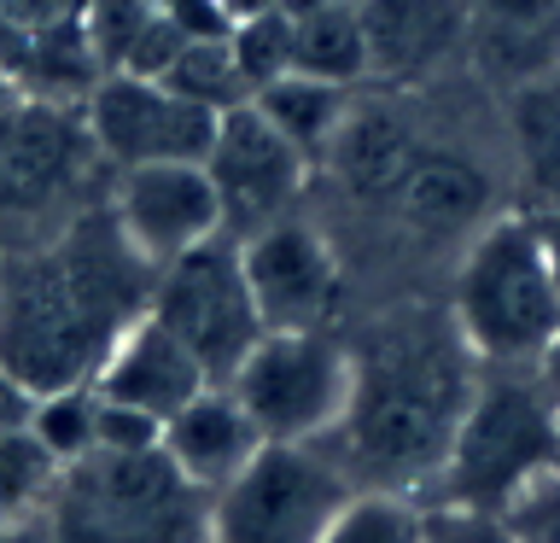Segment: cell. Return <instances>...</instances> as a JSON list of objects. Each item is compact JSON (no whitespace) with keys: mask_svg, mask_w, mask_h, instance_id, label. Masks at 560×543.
<instances>
[{"mask_svg":"<svg viewBox=\"0 0 560 543\" xmlns=\"http://www.w3.org/2000/svg\"><path fill=\"white\" fill-rule=\"evenodd\" d=\"M30 409H35V392H30V385L12 374L7 362H0V432L30 427Z\"/></svg>","mask_w":560,"mask_h":543,"instance_id":"1f68e13d","label":"cell"},{"mask_svg":"<svg viewBox=\"0 0 560 543\" xmlns=\"http://www.w3.org/2000/svg\"><path fill=\"white\" fill-rule=\"evenodd\" d=\"M350 7H357V0H350Z\"/></svg>","mask_w":560,"mask_h":543,"instance_id":"74e56055","label":"cell"},{"mask_svg":"<svg viewBox=\"0 0 560 543\" xmlns=\"http://www.w3.org/2000/svg\"><path fill=\"white\" fill-rule=\"evenodd\" d=\"M502 525L520 543H560V462L525 480L514 497L502 502Z\"/></svg>","mask_w":560,"mask_h":543,"instance_id":"f1b7e54d","label":"cell"},{"mask_svg":"<svg viewBox=\"0 0 560 543\" xmlns=\"http://www.w3.org/2000/svg\"><path fill=\"white\" fill-rule=\"evenodd\" d=\"M275 7L287 12V18H304V12H315V7H327V0H275Z\"/></svg>","mask_w":560,"mask_h":543,"instance_id":"8d00e7d4","label":"cell"},{"mask_svg":"<svg viewBox=\"0 0 560 543\" xmlns=\"http://www.w3.org/2000/svg\"><path fill=\"white\" fill-rule=\"evenodd\" d=\"M164 82L175 88V94L210 105V112H234V105L252 100L234 53H228V35H192V42L182 47V59L164 70Z\"/></svg>","mask_w":560,"mask_h":543,"instance_id":"cb8c5ba5","label":"cell"},{"mask_svg":"<svg viewBox=\"0 0 560 543\" xmlns=\"http://www.w3.org/2000/svg\"><path fill=\"white\" fill-rule=\"evenodd\" d=\"M0 543H52V525H47V515L7 520V525H0Z\"/></svg>","mask_w":560,"mask_h":543,"instance_id":"836d02e7","label":"cell"},{"mask_svg":"<svg viewBox=\"0 0 560 543\" xmlns=\"http://www.w3.org/2000/svg\"><path fill=\"white\" fill-rule=\"evenodd\" d=\"M560 462V403L542 392L537 368H490L432 473V502L502 515L525 480Z\"/></svg>","mask_w":560,"mask_h":543,"instance_id":"5b68a950","label":"cell"},{"mask_svg":"<svg viewBox=\"0 0 560 543\" xmlns=\"http://www.w3.org/2000/svg\"><path fill=\"white\" fill-rule=\"evenodd\" d=\"M420 152V140L415 129L402 123L397 112H385V105H368V112H357L350 105V117H345V129L339 140H332V164H339V175L357 193H392L397 187V175L409 170V158Z\"/></svg>","mask_w":560,"mask_h":543,"instance_id":"7402d4cb","label":"cell"},{"mask_svg":"<svg viewBox=\"0 0 560 543\" xmlns=\"http://www.w3.org/2000/svg\"><path fill=\"white\" fill-rule=\"evenodd\" d=\"M357 385V357L327 327H269L228 374V392L269 444H315L339 432Z\"/></svg>","mask_w":560,"mask_h":543,"instance_id":"8992f818","label":"cell"},{"mask_svg":"<svg viewBox=\"0 0 560 543\" xmlns=\"http://www.w3.org/2000/svg\"><path fill=\"white\" fill-rule=\"evenodd\" d=\"M152 280L112 205L77 210L47 245L0 257V362L35 397L94 380L122 327L147 315Z\"/></svg>","mask_w":560,"mask_h":543,"instance_id":"6da1fadb","label":"cell"},{"mask_svg":"<svg viewBox=\"0 0 560 543\" xmlns=\"http://www.w3.org/2000/svg\"><path fill=\"white\" fill-rule=\"evenodd\" d=\"M245 280L262 310V327H327L339 310L345 275L332 245L310 222H262L240 240Z\"/></svg>","mask_w":560,"mask_h":543,"instance_id":"5bb4252c","label":"cell"},{"mask_svg":"<svg viewBox=\"0 0 560 543\" xmlns=\"http://www.w3.org/2000/svg\"><path fill=\"white\" fill-rule=\"evenodd\" d=\"M292 70L339 88H362L368 82V35H362V12L350 0H327L304 18H292Z\"/></svg>","mask_w":560,"mask_h":543,"instance_id":"603a6c76","label":"cell"},{"mask_svg":"<svg viewBox=\"0 0 560 543\" xmlns=\"http://www.w3.org/2000/svg\"><path fill=\"white\" fill-rule=\"evenodd\" d=\"M322 543H420V508H409L402 497H385V490L350 497Z\"/></svg>","mask_w":560,"mask_h":543,"instance_id":"83f0119b","label":"cell"},{"mask_svg":"<svg viewBox=\"0 0 560 543\" xmlns=\"http://www.w3.org/2000/svg\"><path fill=\"white\" fill-rule=\"evenodd\" d=\"M508 147L532 205H560V70L508 88Z\"/></svg>","mask_w":560,"mask_h":543,"instance_id":"ffe728a7","label":"cell"},{"mask_svg":"<svg viewBox=\"0 0 560 543\" xmlns=\"http://www.w3.org/2000/svg\"><path fill=\"white\" fill-rule=\"evenodd\" d=\"M164 420L135 409V403H112L100 397V420H94V450H158Z\"/></svg>","mask_w":560,"mask_h":543,"instance_id":"4dcf8cb0","label":"cell"},{"mask_svg":"<svg viewBox=\"0 0 560 543\" xmlns=\"http://www.w3.org/2000/svg\"><path fill=\"white\" fill-rule=\"evenodd\" d=\"M94 135L82 105L7 94L0 100V222L42 217L65 205L94 170Z\"/></svg>","mask_w":560,"mask_h":543,"instance_id":"30bf717a","label":"cell"},{"mask_svg":"<svg viewBox=\"0 0 560 543\" xmlns=\"http://www.w3.org/2000/svg\"><path fill=\"white\" fill-rule=\"evenodd\" d=\"M52 480H59V462L30 427L0 432V525L42 515L52 497Z\"/></svg>","mask_w":560,"mask_h":543,"instance_id":"d4e9b609","label":"cell"},{"mask_svg":"<svg viewBox=\"0 0 560 543\" xmlns=\"http://www.w3.org/2000/svg\"><path fill=\"white\" fill-rule=\"evenodd\" d=\"M532 368H537V380H542V392H549V397L560 403V333H555V339H549V345H542V357H537Z\"/></svg>","mask_w":560,"mask_h":543,"instance_id":"e575fe53","label":"cell"},{"mask_svg":"<svg viewBox=\"0 0 560 543\" xmlns=\"http://www.w3.org/2000/svg\"><path fill=\"white\" fill-rule=\"evenodd\" d=\"M217 7H222V18H228V24H240V18H257V12H269L275 0H217Z\"/></svg>","mask_w":560,"mask_h":543,"instance_id":"d590c367","label":"cell"},{"mask_svg":"<svg viewBox=\"0 0 560 543\" xmlns=\"http://www.w3.org/2000/svg\"><path fill=\"white\" fill-rule=\"evenodd\" d=\"M205 385H217L205 374V362L192 357V350L175 339V333L158 322V315H135L129 327H122V339L105 350L100 374H94V392L112 397V403H135V409H147L158 420H170L182 403H192L205 392Z\"/></svg>","mask_w":560,"mask_h":543,"instance_id":"2e32d148","label":"cell"},{"mask_svg":"<svg viewBox=\"0 0 560 543\" xmlns=\"http://www.w3.org/2000/svg\"><path fill=\"white\" fill-rule=\"evenodd\" d=\"M450 322L485 368H532L560 333V287L532 210L485 222L455 269Z\"/></svg>","mask_w":560,"mask_h":543,"instance_id":"277c9868","label":"cell"},{"mask_svg":"<svg viewBox=\"0 0 560 543\" xmlns=\"http://www.w3.org/2000/svg\"><path fill=\"white\" fill-rule=\"evenodd\" d=\"M420 543H520V538L502 525V515L455 508V502H427L420 508Z\"/></svg>","mask_w":560,"mask_h":543,"instance_id":"f546056e","label":"cell"},{"mask_svg":"<svg viewBox=\"0 0 560 543\" xmlns=\"http://www.w3.org/2000/svg\"><path fill=\"white\" fill-rule=\"evenodd\" d=\"M94 0H0V77L12 94L82 105L105 77L94 35Z\"/></svg>","mask_w":560,"mask_h":543,"instance_id":"8fae6325","label":"cell"},{"mask_svg":"<svg viewBox=\"0 0 560 543\" xmlns=\"http://www.w3.org/2000/svg\"><path fill=\"white\" fill-rule=\"evenodd\" d=\"M368 35V82L409 88L467 53L472 0H357Z\"/></svg>","mask_w":560,"mask_h":543,"instance_id":"9a60e30c","label":"cell"},{"mask_svg":"<svg viewBox=\"0 0 560 543\" xmlns=\"http://www.w3.org/2000/svg\"><path fill=\"white\" fill-rule=\"evenodd\" d=\"M205 170H210V182H217L222 222L252 234L262 222H280V210L304 193L310 158L245 100V105L217 117V140H210Z\"/></svg>","mask_w":560,"mask_h":543,"instance_id":"7c38bea8","label":"cell"},{"mask_svg":"<svg viewBox=\"0 0 560 543\" xmlns=\"http://www.w3.org/2000/svg\"><path fill=\"white\" fill-rule=\"evenodd\" d=\"M94 420H100V392L94 380L82 385H59V392H42L30 409V432L47 444L52 462H77V455L94 450Z\"/></svg>","mask_w":560,"mask_h":543,"instance_id":"484cf974","label":"cell"},{"mask_svg":"<svg viewBox=\"0 0 560 543\" xmlns=\"http://www.w3.org/2000/svg\"><path fill=\"white\" fill-rule=\"evenodd\" d=\"M228 53H234L245 88H269L275 77H287L292 70V18L269 7L257 18H240V24H228Z\"/></svg>","mask_w":560,"mask_h":543,"instance_id":"4316f807","label":"cell"},{"mask_svg":"<svg viewBox=\"0 0 560 543\" xmlns=\"http://www.w3.org/2000/svg\"><path fill=\"white\" fill-rule=\"evenodd\" d=\"M147 310L205 362V374L217 385H228V374L245 362V350L269 333L252 298V280H245L240 240L228 228L158 269Z\"/></svg>","mask_w":560,"mask_h":543,"instance_id":"ba28073f","label":"cell"},{"mask_svg":"<svg viewBox=\"0 0 560 543\" xmlns=\"http://www.w3.org/2000/svg\"><path fill=\"white\" fill-rule=\"evenodd\" d=\"M350 94H357V88H339V82L304 77V70H287V77H275L269 88H257L252 105L304 158H322V152H332V140H339L345 117H350Z\"/></svg>","mask_w":560,"mask_h":543,"instance_id":"44dd1931","label":"cell"},{"mask_svg":"<svg viewBox=\"0 0 560 543\" xmlns=\"http://www.w3.org/2000/svg\"><path fill=\"white\" fill-rule=\"evenodd\" d=\"M467 59L502 94L560 70V0H472Z\"/></svg>","mask_w":560,"mask_h":543,"instance_id":"ac0fdd59","label":"cell"},{"mask_svg":"<svg viewBox=\"0 0 560 543\" xmlns=\"http://www.w3.org/2000/svg\"><path fill=\"white\" fill-rule=\"evenodd\" d=\"M532 222H537V240H542V252H549V269H555V287H560V205L532 210Z\"/></svg>","mask_w":560,"mask_h":543,"instance_id":"d6a6232c","label":"cell"},{"mask_svg":"<svg viewBox=\"0 0 560 543\" xmlns=\"http://www.w3.org/2000/svg\"><path fill=\"white\" fill-rule=\"evenodd\" d=\"M262 444H269V438L257 432V420L240 409V397L228 392V385H205L199 397L182 403V409L164 420V438H158V450L175 462V473H182L187 485H199L205 497H217Z\"/></svg>","mask_w":560,"mask_h":543,"instance_id":"e0dca14e","label":"cell"},{"mask_svg":"<svg viewBox=\"0 0 560 543\" xmlns=\"http://www.w3.org/2000/svg\"><path fill=\"white\" fill-rule=\"evenodd\" d=\"M397 217L420 228V234H462L485 217L490 205V175L479 158L450 152V147H420L409 158V170L392 187Z\"/></svg>","mask_w":560,"mask_h":543,"instance_id":"d6986e66","label":"cell"},{"mask_svg":"<svg viewBox=\"0 0 560 543\" xmlns=\"http://www.w3.org/2000/svg\"><path fill=\"white\" fill-rule=\"evenodd\" d=\"M357 357L350 409L339 420L345 467L368 485H427L450 455V438L462 427L479 357L438 315H402L385 322Z\"/></svg>","mask_w":560,"mask_h":543,"instance_id":"7a4b0ae2","label":"cell"},{"mask_svg":"<svg viewBox=\"0 0 560 543\" xmlns=\"http://www.w3.org/2000/svg\"><path fill=\"white\" fill-rule=\"evenodd\" d=\"M82 117L105 164L129 170V164H205L222 112L175 94L158 77L105 70L94 82V94L82 100Z\"/></svg>","mask_w":560,"mask_h":543,"instance_id":"9c48e42d","label":"cell"},{"mask_svg":"<svg viewBox=\"0 0 560 543\" xmlns=\"http://www.w3.org/2000/svg\"><path fill=\"white\" fill-rule=\"evenodd\" d=\"M52 543H210V497L164 450H88L47 497Z\"/></svg>","mask_w":560,"mask_h":543,"instance_id":"3957f363","label":"cell"},{"mask_svg":"<svg viewBox=\"0 0 560 543\" xmlns=\"http://www.w3.org/2000/svg\"><path fill=\"white\" fill-rule=\"evenodd\" d=\"M112 217L152 269H164L210 234H222V199L205 164H129L117 170Z\"/></svg>","mask_w":560,"mask_h":543,"instance_id":"4fadbf2b","label":"cell"},{"mask_svg":"<svg viewBox=\"0 0 560 543\" xmlns=\"http://www.w3.org/2000/svg\"><path fill=\"white\" fill-rule=\"evenodd\" d=\"M350 497L345 467L315 444H262L210 497V543H322Z\"/></svg>","mask_w":560,"mask_h":543,"instance_id":"52a82bcc","label":"cell"}]
</instances>
